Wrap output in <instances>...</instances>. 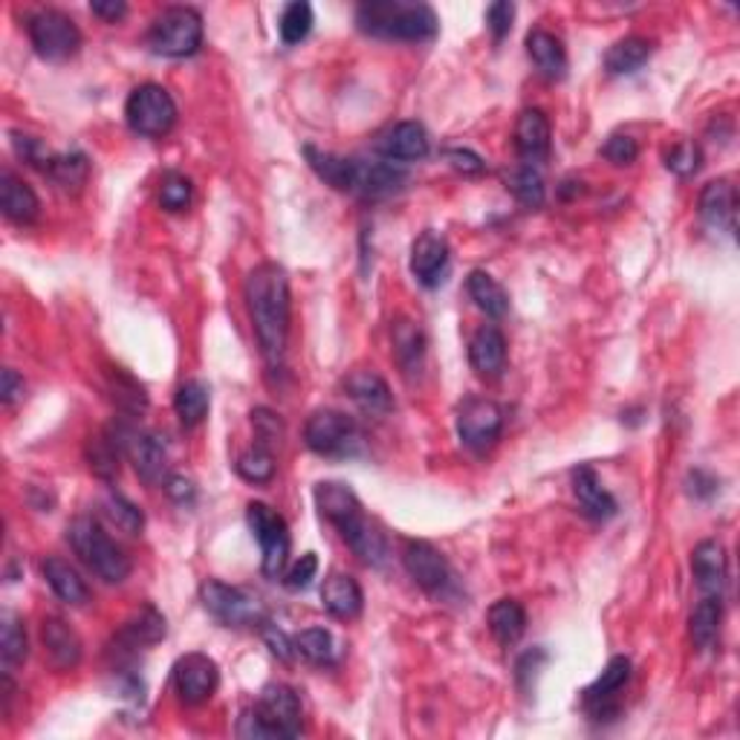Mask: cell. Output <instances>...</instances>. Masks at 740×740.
<instances>
[{
  "label": "cell",
  "instance_id": "cell-1",
  "mask_svg": "<svg viewBox=\"0 0 740 740\" xmlns=\"http://www.w3.org/2000/svg\"><path fill=\"white\" fill-rule=\"evenodd\" d=\"M243 298H247L249 319L255 330L258 348H261L263 362L275 371L284 362L289 342V278L284 266L278 263H261L247 275L243 284Z\"/></svg>",
  "mask_w": 740,
  "mask_h": 740
},
{
  "label": "cell",
  "instance_id": "cell-2",
  "mask_svg": "<svg viewBox=\"0 0 740 740\" xmlns=\"http://www.w3.org/2000/svg\"><path fill=\"white\" fill-rule=\"evenodd\" d=\"M304 157L310 168L333 185L335 192L358 194V197H388L408 183V174L394 162H365L353 157L321 151L316 145H304Z\"/></svg>",
  "mask_w": 740,
  "mask_h": 740
},
{
  "label": "cell",
  "instance_id": "cell-3",
  "mask_svg": "<svg viewBox=\"0 0 740 740\" xmlns=\"http://www.w3.org/2000/svg\"><path fill=\"white\" fill-rule=\"evenodd\" d=\"M356 24L365 35L385 41H429L437 35V15L429 3L367 0L356 9Z\"/></svg>",
  "mask_w": 740,
  "mask_h": 740
},
{
  "label": "cell",
  "instance_id": "cell-4",
  "mask_svg": "<svg viewBox=\"0 0 740 740\" xmlns=\"http://www.w3.org/2000/svg\"><path fill=\"white\" fill-rule=\"evenodd\" d=\"M67 542H70L72 553L84 561L88 570L99 576L107 584H122L130 576V558L125 556V549L113 542L111 535L104 533L102 524L96 517L79 515L67 526Z\"/></svg>",
  "mask_w": 740,
  "mask_h": 740
},
{
  "label": "cell",
  "instance_id": "cell-5",
  "mask_svg": "<svg viewBox=\"0 0 740 740\" xmlns=\"http://www.w3.org/2000/svg\"><path fill=\"white\" fill-rule=\"evenodd\" d=\"M145 41L157 56L189 58L203 44V18L192 7H168L153 18Z\"/></svg>",
  "mask_w": 740,
  "mask_h": 740
},
{
  "label": "cell",
  "instance_id": "cell-6",
  "mask_svg": "<svg viewBox=\"0 0 740 740\" xmlns=\"http://www.w3.org/2000/svg\"><path fill=\"white\" fill-rule=\"evenodd\" d=\"M200 602L217 622H224L226 628H261V625H270L261 602L247 590L231 588L226 581H203L200 584Z\"/></svg>",
  "mask_w": 740,
  "mask_h": 740
},
{
  "label": "cell",
  "instance_id": "cell-7",
  "mask_svg": "<svg viewBox=\"0 0 740 740\" xmlns=\"http://www.w3.org/2000/svg\"><path fill=\"white\" fill-rule=\"evenodd\" d=\"M304 443L319 457H353L362 448V431L353 417L321 408L304 425Z\"/></svg>",
  "mask_w": 740,
  "mask_h": 740
},
{
  "label": "cell",
  "instance_id": "cell-8",
  "mask_svg": "<svg viewBox=\"0 0 740 740\" xmlns=\"http://www.w3.org/2000/svg\"><path fill=\"white\" fill-rule=\"evenodd\" d=\"M247 524L261 544V570L266 579H281L289 561V526L278 512L261 501L247 506Z\"/></svg>",
  "mask_w": 740,
  "mask_h": 740
},
{
  "label": "cell",
  "instance_id": "cell-9",
  "mask_svg": "<svg viewBox=\"0 0 740 740\" xmlns=\"http://www.w3.org/2000/svg\"><path fill=\"white\" fill-rule=\"evenodd\" d=\"M26 33L35 53L47 61H67L79 53L81 33L76 21L61 9H38L26 18Z\"/></svg>",
  "mask_w": 740,
  "mask_h": 740
},
{
  "label": "cell",
  "instance_id": "cell-10",
  "mask_svg": "<svg viewBox=\"0 0 740 740\" xmlns=\"http://www.w3.org/2000/svg\"><path fill=\"white\" fill-rule=\"evenodd\" d=\"M128 128L139 136H166L177 122V102L162 84H139L125 102Z\"/></svg>",
  "mask_w": 740,
  "mask_h": 740
},
{
  "label": "cell",
  "instance_id": "cell-11",
  "mask_svg": "<svg viewBox=\"0 0 740 740\" xmlns=\"http://www.w3.org/2000/svg\"><path fill=\"white\" fill-rule=\"evenodd\" d=\"M104 431L111 434L113 443L119 446V452L134 463L136 475L145 483H160L162 475H166L168 457L157 434L136 429V425H128V422H111Z\"/></svg>",
  "mask_w": 740,
  "mask_h": 740
},
{
  "label": "cell",
  "instance_id": "cell-12",
  "mask_svg": "<svg viewBox=\"0 0 740 740\" xmlns=\"http://www.w3.org/2000/svg\"><path fill=\"white\" fill-rule=\"evenodd\" d=\"M503 431V411L486 397H469L457 411V434L469 452L486 454Z\"/></svg>",
  "mask_w": 740,
  "mask_h": 740
},
{
  "label": "cell",
  "instance_id": "cell-13",
  "mask_svg": "<svg viewBox=\"0 0 740 740\" xmlns=\"http://www.w3.org/2000/svg\"><path fill=\"white\" fill-rule=\"evenodd\" d=\"M174 692L180 694V701L185 706H200L206 703L212 694L217 692V683H220V671H217V662L208 657V653H185L174 662Z\"/></svg>",
  "mask_w": 740,
  "mask_h": 740
},
{
  "label": "cell",
  "instance_id": "cell-14",
  "mask_svg": "<svg viewBox=\"0 0 740 740\" xmlns=\"http://www.w3.org/2000/svg\"><path fill=\"white\" fill-rule=\"evenodd\" d=\"M402 565H406L408 576L425 593L440 596L452 584V567H448L446 556L437 547H431L429 542H406V547H402Z\"/></svg>",
  "mask_w": 740,
  "mask_h": 740
},
{
  "label": "cell",
  "instance_id": "cell-15",
  "mask_svg": "<svg viewBox=\"0 0 740 740\" xmlns=\"http://www.w3.org/2000/svg\"><path fill=\"white\" fill-rule=\"evenodd\" d=\"M258 711L270 724L275 738H298L301 735V701L289 685H266L261 692V701H258Z\"/></svg>",
  "mask_w": 740,
  "mask_h": 740
},
{
  "label": "cell",
  "instance_id": "cell-16",
  "mask_svg": "<svg viewBox=\"0 0 740 740\" xmlns=\"http://www.w3.org/2000/svg\"><path fill=\"white\" fill-rule=\"evenodd\" d=\"M411 275L420 281L422 287H440L452 266V249L446 238L437 231H422L420 238L411 243Z\"/></svg>",
  "mask_w": 740,
  "mask_h": 740
},
{
  "label": "cell",
  "instance_id": "cell-17",
  "mask_svg": "<svg viewBox=\"0 0 740 740\" xmlns=\"http://www.w3.org/2000/svg\"><path fill=\"white\" fill-rule=\"evenodd\" d=\"M374 151L385 162H417L429 157L431 143L420 122H397L376 136Z\"/></svg>",
  "mask_w": 740,
  "mask_h": 740
},
{
  "label": "cell",
  "instance_id": "cell-18",
  "mask_svg": "<svg viewBox=\"0 0 740 740\" xmlns=\"http://www.w3.org/2000/svg\"><path fill=\"white\" fill-rule=\"evenodd\" d=\"M335 530L342 533L344 544L353 549V556L367 567H383L385 558H388V542L385 535L379 533V526L374 521H367L365 512L358 510L353 515H348L344 521L335 524Z\"/></svg>",
  "mask_w": 740,
  "mask_h": 740
},
{
  "label": "cell",
  "instance_id": "cell-19",
  "mask_svg": "<svg viewBox=\"0 0 740 740\" xmlns=\"http://www.w3.org/2000/svg\"><path fill=\"white\" fill-rule=\"evenodd\" d=\"M41 645L47 653L49 665L56 671H70L81 662V637L72 625H67L61 616H47L41 622Z\"/></svg>",
  "mask_w": 740,
  "mask_h": 740
},
{
  "label": "cell",
  "instance_id": "cell-20",
  "mask_svg": "<svg viewBox=\"0 0 740 740\" xmlns=\"http://www.w3.org/2000/svg\"><path fill=\"white\" fill-rule=\"evenodd\" d=\"M630 680V660L628 657H613L611 662L605 665V671L593 680V683L581 692L584 697V706L593 717L602 715H616V708L611 706V701L616 694L625 688V683Z\"/></svg>",
  "mask_w": 740,
  "mask_h": 740
},
{
  "label": "cell",
  "instance_id": "cell-21",
  "mask_svg": "<svg viewBox=\"0 0 740 740\" xmlns=\"http://www.w3.org/2000/svg\"><path fill=\"white\" fill-rule=\"evenodd\" d=\"M697 212H701L703 224H708L717 231H729L735 235V215H738V192L729 180H711L701 192L697 200Z\"/></svg>",
  "mask_w": 740,
  "mask_h": 740
},
{
  "label": "cell",
  "instance_id": "cell-22",
  "mask_svg": "<svg viewBox=\"0 0 740 740\" xmlns=\"http://www.w3.org/2000/svg\"><path fill=\"white\" fill-rule=\"evenodd\" d=\"M692 573L697 588L706 596H720L729 579V561H726V549L720 542H701L692 553Z\"/></svg>",
  "mask_w": 740,
  "mask_h": 740
},
{
  "label": "cell",
  "instance_id": "cell-23",
  "mask_svg": "<svg viewBox=\"0 0 740 740\" xmlns=\"http://www.w3.org/2000/svg\"><path fill=\"white\" fill-rule=\"evenodd\" d=\"M344 390L348 397L356 402L365 414L385 417L394 411V394H390L388 383L376 371H353L348 379H344Z\"/></svg>",
  "mask_w": 740,
  "mask_h": 740
},
{
  "label": "cell",
  "instance_id": "cell-24",
  "mask_svg": "<svg viewBox=\"0 0 740 740\" xmlns=\"http://www.w3.org/2000/svg\"><path fill=\"white\" fill-rule=\"evenodd\" d=\"M321 605L335 619H356L365 607V593L358 581L348 573H330L321 584Z\"/></svg>",
  "mask_w": 740,
  "mask_h": 740
},
{
  "label": "cell",
  "instance_id": "cell-25",
  "mask_svg": "<svg viewBox=\"0 0 740 740\" xmlns=\"http://www.w3.org/2000/svg\"><path fill=\"white\" fill-rule=\"evenodd\" d=\"M549 139H553V130H549V119L544 116V111H538V107L521 111L515 122V148L524 157V162H530V166L542 162L549 153Z\"/></svg>",
  "mask_w": 740,
  "mask_h": 740
},
{
  "label": "cell",
  "instance_id": "cell-26",
  "mask_svg": "<svg viewBox=\"0 0 740 740\" xmlns=\"http://www.w3.org/2000/svg\"><path fill=\"white\" fill-rule=\"evenodd\" d=\"M162 639H166V616L153 605L139 607L116 634V645L122 651H143V648H151Z\"/></svg>",
  "mask_w": 740,
  "mask_h": 740
},
{
  "label": "cell",
  "instance_id": "cell-27",
  "mask_svg": "<svg viewBox=\"0 0 740 740\" xmlns=\"http://www.w3.org/2000/svg\"><path fill=\"white\" fill-rule=\"evenodd\" d=\"M469 362L475 367V374L486 376V379H494V376L503 374V367H506V339H503L498 327L486 325L471 335Z\"/></svg>",
  "mask_w": 740,
  "mask_h": 740
},
{
  "label": "cell",
  "instance_id": "cell-28",
  "mask_svg": "<svg viewBox=\"0 0 740 740\" xmlns=\"http://www.w3.org/2000/svg\"><path fill=\"white\" fill-rule=\"evenodd\" d=\"M0 208L12 224H33L41 215V200L30 185L12 171L0 174Z\"/></svg>",
  "mask_w": 740,
  "mask_h": 740
},
{
  "label": "cell",
  "instance_id": "cell-29",
  "mask_svg": "<svg viewBox=\"0 0 740 740\" xmlns=\"http://www.w3.org/2000/svg\"><path fill=\"white\" fill-rule=\"evenodd\" d=\"M573 494L576 501L581 503L584 515L596 517V521H607V517L616 515V501H613V494L602 486L599 475L590 469V466L573 469Z\"/></svg>",
  "mask_w": 740,
  "mask_h": 740
},
{
  "label": "cell",
  "instance_id": "cell-30",
  "mask_svg": "<svg viewBox=\"0 0 740 740\" xmlns=\"http://www.w3.org/2000/svg\"><path fill=\"white\" fill-rule=\"evenodd\" d=\"M41 573H44V579H47V584L53 588V593H56L65 605L81 607L90 602V588L84 584V579L76 573V567L67 565L65 558L58 556L44 558Z\"/></svg>",
  "mask_w": 740,
  "mask_h": 740
},
{
  "label": "cell",
  "instance_id": "cell-31",
  "mask_svg": "<svg viewBox=\"0 0 740 740\" xmlns=\"http://www.w3.org/2000/svg\"><path fill=\"white\" fill-rule=\"evenodd\" d=\"M526 53L533 58V65L547 76V79H565L567 72V49L561 38H556L547 30H533L526 35Z\"/></svg>",
  "mask_w": 740,
  "mask_h": 740
},
{
  "label": "cell",
  "instance_id": "cell-32",
  "mask_svg": "<svg viewBox=\"0 0 740 740\" xmlns=\"http://www.w3.org/2000/svg\"><path fill=\"white\" fill-rule=\"evenodd\" d=\"M489 630L501 645H515L526 630V611L517 599H498L486 613Z\"/></svg>",
  "mask_w": 740,
  "mask_h": 740
},
{
  "label": "cell",
  "instance_id": "cell-33",
  "mask_svg": "<svg viewBox=\"0 0 740 740\" xmlns=\"http://www.w3.org/2000/svg\"><path fill=\"white\" fill-rule=\"evenodd\" d=\"M466 289H469L471 301L478 304V310H483L489 319H503L506 310H510V295H506V289L489 272H471L469 281H466Z\"/></svg>",
  "mask_w": 740,
  "mask_h": 740
},
{
  "label": "cell",
  "instance_id": "cell-34",
  "mask_svg": "<svg viewBox=\"0 0 740 740\" xmlns=\"http://www.w3.org/2000/svg\"><path fill=\"white\" fill-rule=\"evenodd\" d=\"M651 41L642 38V35H628V38L616 41L611 49L605 53V70L611 76H628V72H637L639 67L651 58Z\"/></svg>",
  "mask_w": 740,
  "mask_h": 740
},
{
  "label": "cell",
  "instance_id": "cell-35",
  "mask_svg": "<svg viewBox=\"0 0 740 740\" xmlns=\"http://www.w3.org/2000/svg\"><path fill=\"white\" fill-rule=\"evenodd\" d=\"M312 498H316V506H319L321 517H327L333 526L339 524V521H344L348 515H353V512L362 510L356 492L344 483H319L312 489Z\"/></svg>",
  "mask_w": 740,
  "mask_h": 740
},
{
  "label": "cell",
  "instance_id": "cell-36",
  "mask_svg": "<svg viewBox=\"0 0 740 740\" xmlns=\"http://www.w3.org/2000/svg\"><path fill=\"white\" fill-rule=\"evenodd\" d=\"M720 622H724V602L720 596L701 599V605L692 611L688 630H692V642L697 651H708L720 634Z\"/></svg>",
  "mask_w": 740,
  "mask_h": 740
},
{
  "label": "cell",
  "instance_id": "cell-37",
  "mask_svg": "<svg viewBox=\"0 0 740 740\" xmlns=\"http://www.w3.org/2000/svg\"><path fill=\"white\" fill-rule=\"evenodd\" d=\"M394 335V353L397 362L402 365L406 374H414L422 367V356H425V335H422L420 325L411 319H399L390 330Z\"/></svg>",
  "mask_w": 740,
  "mask_h": 740
},
{
  "label": "cell",
  "instance_id": "cell-38",
  "mask_svg": "<svg viewBox=\"0 0 740 740\" xmlns=\"http://www.w3.org/2000/svg\"><path fill=\"white\" fill-rule=\"evenodd\" d=\"M208 406H212V390H208L206 383L189 379V383H183L177 388L174 411L185 429H194V425H200V422L206 420Z\"/></svg>",
  "mask_w": 740,
  "mask_h": 740
},
{
  "label": "cell",
  "instance_id": "cell-39",
  "mask_svg": "<svg viewBox=\"0 0 740 740\" xmlns=\"http://www.w3.org/2000/svg\"><path fill=\"white\" fill-rule=\"evenodd\" d=\"M47 177L67 194H79L90 177V162L81 151L56 153V160L49 166Z\"/></svg>",
  "mask_w": 740,
  "mask_h": 740
},
{
  "label": "cell",
  "instance_id": "cell-40",
  "mask_svg": "<svg viewBox=\"0 0 740 740\" xmlns=\"http://www.w3.org/2000/svg\"><path fill=\"white\" fill-rule=\"evenodd\" d=\"M295 651L312 665H335L339 662V645L327 628H307L293 639Z\"/></svg>",
  "mask_w": 740,
  "mask_h": 740
},
{
  "label": "cell",
  "instance_id": "cell-41",
  "mask_svg": "<svg viewBox=\"0 0 740 740\" xmlns=\"http://www.w3.org/2000/svg\"><path fill=\"white\" fill-rule=\"evenodd\" d=\"M102 512H104V517L116 526V530H122V533H128V535L143 533V526H145L143 510H139L134 501H128L125 494L116 492V489H111V492L102 498Z\"/></svg>",
  "mask_w": 740,
  "mask_h": 740
},
{
  "label": "cell",
  "instance_id": "cell-42",
  "mask_svg": "<svg viewBox=\"0 0 740 740\" xmlns=\"http://www.w3.org/2000/svg\"><path fill=\"white\" fill-rule=\"evenodd\" d=\"M119 446L107 431L88 440V466L99 480H113L119 475Z\"/></svg>",
  "mask_w": 740,
  "mask_h": 740
},
{
  "label": "cell",
  "instance_id": "cell-43",
  "mask_svg": "<svg viewBox=\"0 0 740 740\" xmlns=\"http://www.w3.org/2000/svg\"><path fill=\"white\" fill-rule=\"evenodd\" d=\"M510 192L515 194L517 203H524L530 208H542L544 200H547V185H544V177L538 171V166H530L524 162L521 168H515L510 177Z\"/></svg>",
  "mask_w": 740,
  "mask_h": 740
},
{
  "label": "cell",
  "instance_id": "cell-44",
  "mask_svg": "<svg viewBox=\"0 0 740 740\" xmlns=\"http://www.w3.org/2000/svg\"><path fill=\"white\" fill-rule=\"evenodd\" d=\"M312 24H316V18H312V7L310 3H304V0H295L289 7H284L278 21V33L284 44H301L307 35L312 33Z\"/></svg>",
  "mask_w": 740,
  "mask_h": 740
},
{
  "label": "cell",
  "instance_id": "cell-45",
  "mask_svg": "<svg viewBox=\"0 0 740 740\" xmlns=\"http://www.w3.org/2000/svg\"><path fill=\"white\" fill-rule=\"evenodd\" d=\"M107 383H111L113 399H116L128 414H143L145 408H148V394H145V388L136 383L134 376L125 374L122 367H111V371H107Z\"/></svg>",
  "mask_w": 740,
  "mask_h": 740
},
{
  "label": "cell",
  "instance_id": "cell-46",
  "mask_svg": "<svg viewBox=\"0 0 740 740\" xmlns=\"http://www.w3.org/2000/svg\"><path fill=\"white\" fill-rule=\"evenodd\" d=\"M235 469L247 483H270L275 478V457H272V448L266 446H252L240 454Z\"/></svg>",
  "mask_w": 740,
  "mask_h": 740
},
{
  "label": "cell",
  "instance_id": "cell-47",
  "mask_svg": "<svg viewBox=\"0 0 740 740\" xmlns=\"http://www.w3.org/2000/svg\"><path fill=\"white\" fill-rule=\"evenodd\" d=\"M0 653L3 665H18L26 660L30 642H26V628L21 625L15 613H3V639H0Z\"/></svg>",
  "mask_w": 740,
  "mask_h": 740
},
{
  "label": "cell",
  "instance_id": "cell-48",
  "mask_svg": "<svg viewBox=\"0 0 740 740\" xmlns=\"http://www.w3.org/2000/svg\"><path fill=\"white\" fill-rule=\"evenodd\" d=\"M9 136H12V148H15L18 157H21L26 166L38 168V171H44V174H47L49 166H53V160H56V153L49 151L47 145L41 143L38 136L21 134V130H12Z\"/></svg>",
  "mask_w": 740,
  "mask_h": 740
},
{
  "label": "cell",
  "instance_id": "cell-49",
  "mask_svg": "<svg viewBox=\"0 0 740 740\" xmlns=\"http://www.w3.org/2000/svg\"><path fill=\"white\" fill-rule=\"evenodd\" d=\"M192 203V180L180 171H168L160 183V206L166 212H183Z\"/></svg>",
  "mask_w": 740,
  "mask_h": 740
},
{
  "label": "cell",
  "instance_id": "cell-50",
  "mask_svg": "<svg viewBox=\"0 0 740 740\" xmlns=\"http://www.w3.org/2000/svg\"><path fill=\"white\" fill-rule=\"evenodd\" d=\"M662 160H665V168H669L671 174L692 177V174H697V171H701L703 153L694 143H674L669 151H665V157H662Z\"/></svg>",
  "mask_w": 740,
  "mask_h": 740
},
{
  "label": "cell",
  "instance_id": "cell-51",
  "mask_svg": "<svg viewBox=\"0 0 740 740\" xmlns=\"http://www.w3.org/2000/svg\"><path fill=\"white\" fill-rule=\"evenodd\" d=\"M252 429H255L258 446L275 448L281 443V437H284V422L272 414L270 408H255L252 411Z\"/></svg>",
  "mask_w": 740,
  "mask_h": 740
},
{
  "label": "cell",
  "instance_id": "cell-52",
  "mask_svg": "<svg viewBox=\"0 0 740 740\" xmlns=\"http://www.w3.org/2000/svg\"><path fill=\"white\" fill-rule=\"evenodd\" d=\"M602 157L613 166H630L639 157V145L634 136L628 134H613L605 145H602Z\"/></svg>",
  "mask_w": 740,
  "mask_h": 740
},
{
  "label": "cell",
  "instance_id": "cell-53",
  "mask_svg": "<svg viewBox=\"0 0 740 740\" xmlns=\"http://www.w3.org/2000/svg\"><path fill=\"white\" fill-rule=\"evenodd\" d=\"M316 573H319V558H316V553H304L298 561H293L289 570H284V584L289 590L310 588V581L316 579Z\"/></svg>",
  "mask_w": 740,
  "mask_h": 740
},
{
  "label": "cell",
  "instance_id": "cell-54",
  "mask_svg": "<svg viewBox=\"0 0 740 740\" xmlns=\"http://www.w3.org/2000/svg\"><path fill=\"white\" fill-rule=\"evenodd\" d=\"M512 18H515V7H512L510 0H498V3H492V7L486 9V24H489V30H492V35L498 41H501L503 35H510Z\"/></svg>",
  "mask_w": 740,
  "mask_h": 740
},
{
  "label": "cell",
  "instance_id": "cell-55",
  "mask_svg": "<svg viewBox=\"0 0 740 740\" xmlns=\"http://www.w3.org/2000/svg\"><path fill=\"white\" fill-rule=\"evenodd\" d=\"M238 735L240 738H249V740H266V738H275L270 729V724L263 720L261 711L255 708H247L243 715H240L238 720Z\"/></svg>",
  "mask_w": 740,
  "mask_h": 740
},
{
  "label": "cell",
  "instance_id": "cell-56",
  "mask_svg": "<svg viewBox=\"0 0 740 740\" xmlns=\"http://www.w3.org/2000/svg\"><path fill=\"white\" fill-rule=\"evenodd\" d=\"M446 160L452 162L454 171H460V174H483V168H486L483 157L469 151V148H448Z\"/></svg>",
  "mask_w": 740,
  "mask_h": 740
},
{
  "label": "cell",
  "instance_id": "cell-57",
  "mask_svg": "<svg viewBox=\"0 0 740 740\" xmlns=\"http://www.w3.org/2000/svg\"><path fill=\"white\" fill-rule=\"evenodd\" d=\"M24 376H18V371H12V367H7L3 371V376H0V402L7 408H12L18 402V399L24 397Z\"/></svg>",
  "mask_w": 740,
  "mask_h": 740
},
{
  "label": "cell",
  "instance_id": "cell-58",
  "mask_svg": "<svg viewBox=\"0 0 740 740\" xmlns=\"http://www.w3.org/2000/svg\"><path fill=\"white\" fill-rule=\"evenodd\" d=\"M90 12L107 21V24H116L128 15V3L125 0H96V3H90Z\"/></svg>",
  "mask_w": 740,
  "mask_h": 740
},
{
  "label": "cell",
  "instance_id": "cell-59",
  "mask_svg": "<svg viewBox=\"0 0 740 740\" xmlns=\"http://www.w3.org/2000/svg\"><path fill=\"white\" fill-rule=\"evenodd\" d=\"M166 492L171 501L189 503V501H194V492H197V489H194L192 480L183 478V475H171V478L166 480Z\"/></svg>",
  "mask_w": 740,
  "mask_h": 740
},
{
  "label": "cell",
  "instance_id": "cell-60",
  "mask_svg": "<svg viewBox=\"0 0 740 740\" xmlns=\"http://www.w3.org/2000/svg\"><path fill=\"white\" fill-rule=\"evenodd\" d=\"M263 637H266V642H270V648H272V653H275V657H281V660H289V657H293L295 645L289 642V639L284 637L281 630L263 628Z\"/></svg>",
  "mask_w": 740,
  "mask_h": 740
},
{
  "label": "cell",
  "instance_id": "cell-61",
  "mask_svg": "<svg viewBox=\"0 0 740 740\" xmlns=\"http://www.w3.org/2000/svg\"><path fill=\"white\" fill-rule=\"evenodd\" d=\"M688 480H692V483H697V486H692V494H697V498H708V494L717 492V480L706 478V483H703V471H694Z\"/></svg>",
  "mask_w": 740,
  "mask_h": 740
}]
</instances>
